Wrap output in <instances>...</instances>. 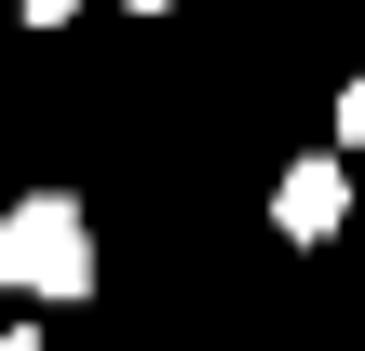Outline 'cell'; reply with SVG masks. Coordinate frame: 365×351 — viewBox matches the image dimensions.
<instances>
[{"label": "cell", "mask_w": 365, "mask_h": 351, "mask_svg": "<svg viewBox=\"0 0 365 351\" xmlns=\"http://www.w3.org/2000/svg\"><path fill=\"white\" fill-rule=\"evenodd\" d=\"M122 14H176V0H122Z\"/></svg>", "instance_id": "5"}, {"label": "cell", "mask_w": 365, "mask_h": 351, "mask_svg": "<svg viewBox=\"0 0 365 351\" xmlns=\"http://www.w3.org/2000/svg\"><path fill=\"white\" fill-rule=\"evenodd\" d=\"M0 351H41V325H0Z\"/></svg>", "instance_id": "4"}, {"label": "cell", "mask_w": 365, "mask_h": 351, "mask_svg": "<svg viewBox=\"0 0 365 351\" xmlns=\"http://www.w3.org/2000/svg\"><path fill=\"white\" fill-rule=\"evenodd\" d=\"M0 298H41V311L95 298V216H81L68 189H27V203L0 216Z\"/></svg>", "instance_id": "1"}, {"label": "cell", "mask_w": 365, "mask_h": 351, "mask_svg": "<svg viewBox=\"0 0 365 351\" xmlns=\"http://www.w3.org/2000/svg\"><path fill=\"white\" fill-rule=\"evenodd\" d=\"M14 14H27V27H68V14H81V0H14Z\"/></svg>", "instance_id": "3"}, {"label": "cell", "mask_w": 365, "mask_h": 351, "mask_svg": "<svg viewBox=\"0 0 365 351\" xmlns=\"http://www.w3.org/2000/svg\"><path fill=\"white\" fill-rule=\"evenodd\" d=\"M339 216H352V162H339V149L284 162V189H271V230H284V243H339Z\"/></svg>", "instance_id": "2"}]
</instances>
